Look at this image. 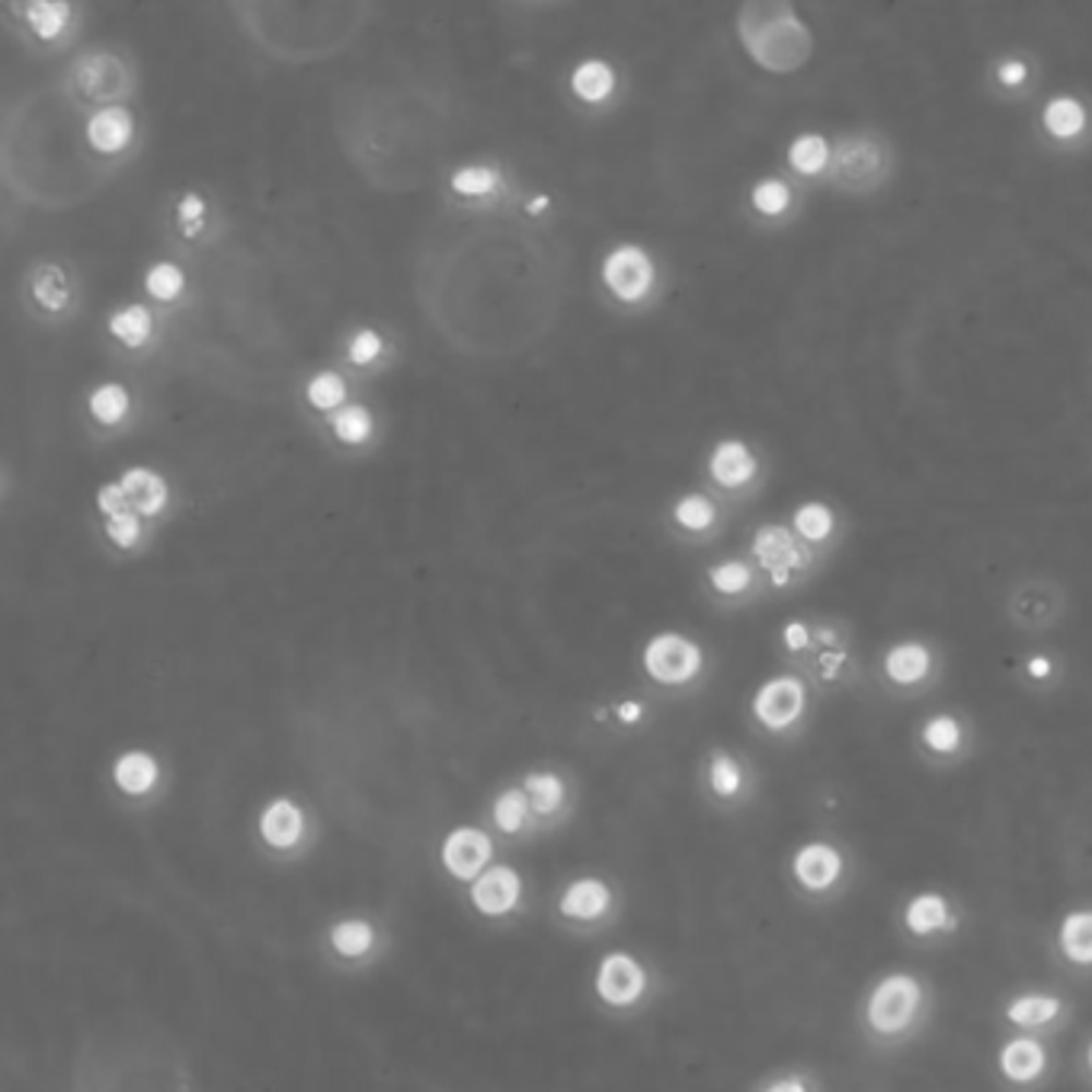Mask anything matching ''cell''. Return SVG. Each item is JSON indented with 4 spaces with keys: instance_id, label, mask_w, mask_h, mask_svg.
Segmentation results:
<instances>
[{
    "instance_id": "obj_1",
    "label": "cell",
    "mask_w": 1092,
    "mask_h": 1092,
    "mask_svg": "<svg viewBox=\"0 0 1092 1092\" xmlns=\"http://www.w3.org/2000/svg\"><path fill=\"white\" fill-rule=\"evenodd\" d=\"M740 39L769 71H795L810 58L808 26L788 3H747L740 10Z\"/></svg>"
},
{
    "instance_id": "obj_2",
    "label": "cell",
    "mask_w": 1092,
    "mask_h": 1092,
    "mask_svg": "<svg viewBox=\"0 0 1092 1092\" xmlns=\"http://www.w3.org/2000/svg\"><path fill=\"white\" fill-rule=\"evenodd\" d=\"M919 999H923V990L913 977H906V974L885 977L868 999V1025L881 1035L885 1032H901L916 1016Z\"/></svg>"
},
{
    "instance_id": "obj_3",
    "label": "cell",
    "mask_w": 1092,
    "mask_h": 1092,
    "mask_svg": "<svg viewBox=\"0 0 1092 1092\" xmlns=\"http://www.w3.org/2000/svg\"><path fill=\"white\" fill-rule=\"evenodd\" d=\"M702 651L682 634H657L644 648V669L657 682H686L699 673Z\"/></svg>"
},
{
    "instance_id": "obj_4",
    "label": "cell",
    "mask_w": 1092,
    "mask_h": 1092,
    "mask_svg": "<svg viewBox=\"0 0 1092 1092\" xmlns=\"http://www.w3.org/2000/svg\"><path fill=\"white\" fill-rule=\"evenodd\" d=\"M603 280L621 301H641L654 285V263L641 247H616L603 263Z\"/></svg>"
},
{
    "instance_id": "obj_5",
    "label": "cell",
    "mask_w": 1092,
    "mask_h": 1092,
    "mask_svg": "<svg viewBox=\"0 0 1092 1092\" xmlns=\"http://www.w3.org/2000/svg\"><path fill=\"white\" fill-rule=\"evenodd\" d=\"M753 555L760 558L762 568L772 573L775 586L788 583L792 570L808 565V551L798 545V538L785 525H762L753 538Z\"/></svg>"
},
{
    "instance_id": "obj_6",
    "label": "cell",
    "mask_w": 1092,
    "mask_h": 1092,
    "mask_svg": "<svg viewBox=\"0 0 1092 1092\" xmlns=\"http://www.w3.org/2000/svg\"><path fill=\"white\" fill-rule=\"evenodd\" d=\"M805 709V686L795 676H779L769 679L753 699V712L769 731H782Z\"/></svg>"
},
{
    "instance_id": "obj_7",
    "label": "cell",
    "mask_w": 1092,
    "mask_h": 1092,
    "mask_svg": "<svg viewBox=\"0 0 1092 1092\" xmlns=\"http://www.w3.org/2000/svg\"><path fill=\"white\" fill-rule=\"evenodd\" d=\"M885 170V151L871 139H850L836 147L833 174L843 187H871L881 180Z\"/></svg>"
},
{
    "instance_id": "obj_8",
    "label": "cell",
    "mask_w": 1092,
    "mask_h": 1092,
    "mask_svg": "<svg viewBox=\"0 0 1092 1092\" xmlns=\"http://www.w3.org/2000/svg\"><path fill=\"white\" fill-rule=\"evenodd\" d=\"M596 990L613 1006H628L644 990V971L628 954H609L596 974Z\"/></svg>"
},
{
    "instance_id": "obj_9",
    "label": "cell",
    "mask_w": 1092,
    "mask_h": 1092,
    "mask_svg": "<svg viewBox=\"0 0 1092 1092\" xmlns=\"http://www.w3.org/2000/svg\"><path fill=\"white\" fill-rule=\"evenodd\" d=\"M487 858H490V840L472 827L455 830L442 846V862L455 878H475Z\"/></svg>"
},
{
    "instance_id": "obj_10",
    "label": "cell",
    "mask_w": 1092,
    "mask_h": 1092,
    "mask_svg": "<svg viewBox=\"0 0 1092 1092\" xmlns=\"http://www.w3.org/2000/svg\"><path fill=\"white\" fill-rule=\"evenodd\" d=\"M472 901L487 916H500V913L513 910V903L520 901V875L507 865L490 868L487 875H480L475 881Z\"/></svg>"
},
{
    "instance_id": "obj_11",
    "label": "cell",
    "mask_w": 1092,
    "mask_h": 1092,
    "mask_svg": "<svg viewBox=\"0 0 1092 1092\" xmlns=\"http://www.w3.org/2000/svg\"><path fill=\"white\" fill-rule=\"evenodd\" d=\"M135 135V119L126 106H106L91 116L87 122V142L99 154H116Z\"/></svg>"
},
{
    "instance_id": "obj_12",
    "label": "cell",
    "mask_w": 1092,
    "mask_h": 1092,
    "mask_svg": "<svg viewBox=\"0 0 1092 1092\" xmlns=\"http://www.w3.org/2000/svg\"><path fill=\"white\" fill-rule=\"evenodd\" d=\"M843 871V858L833 846L827 843H810L802 853L795 855V878L808 888V891H823L830 888Z\"/></svg>"
},
{
    "instance_id": "obj_13",
    "label": "cell",
    "mask_w": 1092,
    "mask_h": 1092,
    "mask_svg": "<svg viewBox=\"0 0 1092 1092\" xmlns=\"http://www.w3.org/2000/svg\"><path fill=\"white\" fill-rule=\"evenodd\" d=\"M119 484H122L132 510L142 513V517L161 513L164 503H167V480L157 475V472H151V468H132V472L122 475Z\"/></svg>"
},
{
    "instance_id": "obj_14",
    "label": "cell",
    "mask_w": 1092,
    "mask_h": 1092,
    "mask_svg": "<svg viewBox=\"0 0 1092 1092\" xmlns=\"http://www.w3.org/2000/svg\"><path fill=\"white\" fill-rule=\"evenodd\" d=\"M753 475H757V462L744 442L727 439L712 452V477L717 484L737 487V484H747Z\"/></svg>"
},
{
    "instance_id": "obj_15",
    "label": "cell",
    "mask_w": 1092,
    "mask_h": 1092,
    "mask_svg": "<svg viewBox=\"0 0 1092 1092\" xmlns=\"http://www.w3.org/2000/svg\"><path fill=\"white\" fill-rule=\"evenodd\" d=\"M260 833L270 846L276 850H288L298 843L301 836V814L292 802H273L270 808L263 810V820H260Z\"/></svg>"
},
{
    "instance_id": "obj_16",
    "label": "cell",
    "mask_w": 1092,
    "mask_h": 1092,
    "mask_svg": "<svg viewBox=\"0 0 1092 1092\" xmlns=\"http://www.w3.org/2000/svg\"><path fill=\"white\" fill-rule=\"evenodd\" d=\"M999 1067H1002V1073L1009 1080L1029 1083V1080H1035L1045 1070V1051H1042L1038 1042H1032V1038L1009 1042V1045L1002 1047V1054H999Z\"/></svg>"
},
{
    "instance_id": "obj_17",
    "label": "cell",
    "mask_w": 1092,
    "mask_h": 1092,
    "mask_svg": "<svg viewBox=\"0 0 1092 1092\" xmlns=\"http://www.w3.org/2000/svg\"><path fill=\"white\" fill-rule=\"evenodd\" d=\"M613 87H616L613 68L606 61H596V58L577 64V71L570 74V91L580 96V99H586V103L606 99V96L613 94Z\"/></svg>"
},
{
    "instance_id": "obj_18",
    "label": "cell",
    "mask_w": 1092,
    "mask_h": 1092,
    "mask_svg": "<svg viewBox=\"0 0 1092 1092\" xmlns=\"http://www.w3.org/2000/svg\"><path fill=\"white\" fill-rule=\"evenodd\" d=\"M606 903H609L606 885L596 881V878H583V881L570 885L565 901H561V910L568 916H573V919H593V916H600L606 910Z\"/></svg>"
},
{
    "instance_id": "obj_19",
    "label": "cell",
    "mask_w": 1092,
    "mask_h": 1092,
    "mask_svg": "<svg viewBox=\"0 0 1092 1092\" xmlns=\"http://www.w3.org/2000/svg\"><path fill=\"white\" fill-rule=\"evenodd\" d=\"M1060 949L1077 964H1092V910L1070 913L1060 926Z\"/></svg>"
},
{
    "instance_id": "obj_20",
    "label": "cell",
    "mask_w": 1092,
    "mask_h": 1092,
    "mask_svg": "<svg viewBox=\"0 0 1092 1092\" xmlns=\"http://www.w3.org/2000/svg\"><path fill=\"white\" fill-rule=\"evenodd\" d=\"M1045 126L1054 139H1073V135L1083 132V126H1087V112H1083V106H1080L1077 99H1070V96H1057V99L1047 103Z\"/></svg>"
},
{
    "instance_id": "obj_21",
    "label": "cell",
    "mask_w": 1092,
    "mask_h": 1092,
    "mask_svg": "<svg viewBox=\"0 0 1092 1092\" xmlns=\"http://www.w3.org/2000/svg\"><path fill=\"white\" fill-rule=\"evenodd\" d=\"M116 782L129 795H144L157 782V762L147 753H126L116 762Z\"/></svg>"
},
{
    "instance_id": "obj_22",
    "label": "cell",
    "mask_w": 1092,
    "mask_h": 1092,
    "mask_svg": "<svg viewBox=\"0 0 1092 1092\" xmlns=\"http://www.w3.org/2000/svg\"><path fill=\"white\" fill-rule=\"evenodd\" d=\"M885 669L894 682H916L929 673V651L923 644H901L888 654Z\"/></svg>"
},
{
    "instance_id": "obj_23",
    "label": "cell",
    "mask_w": 1092,
    "mask_h": 1092,
    "mask_svg": "<svg viewBox=\"0 0 1092 1092\" xmlns=\"http://www.w3.org/2000/svg\"><path fill=\"white\" fill-rule=\"evenodd\" d=\"M151 328H154V321H151L147 308H142V305H129V308H122V311H116L109 318V333L119 343L132 346V349L142 346L144 340L151 336Z\"/></svg>"
},
{
    "instance_id": "obj_24",
    "label": "cell",
    "mask_w": 1092,
    "mask_h": 1092,
    "mask_svg": "<svg viewBox=\"0 0 1092 1092\" xmlns=\"http://www.w3.org/2000/svg\"><path fill=\"white\" fill-rule=\"evenodd\" d=\"M946 923H949V903L942 901L939 894H919L906 906V926L919 936L933 933V929H942Z\"/></svg>"
},
{
    "instance_id": "obj_25",
    "label": "cell",
    "mask_w": 1092,
    "mask_h": 1092,
    "mask_svg": "<svg viewBox=\"0 0 1092 1092\" xmlns=\"http://www.w3.org/2000/svg\"><path fill=\"white\" fill-rule=\"evenodd\" d=\"M126 411H129V391L122 384H116V381L99 384L94 394H91V414H94L103 427L119 424L126 417Z\"/></svg>"
},
{
    "instance_id": "obj_26",
    "label": "cell",
    "mask_w": 1092,
    "mask_h": 1092,
    "mask_svg": "<svg viewBox=\"0 0 1092 1092\" xmlns=\"http://www.w3.org/2000/svg\"><path fill=\"white\" fill-rule=\"evenodd\" d=\"M68 16H71V7H68V3H46V0H43V3H29V7H26V20H29L33 33H36L39 39H55V36H61Z\"/></svg>"
},
{
    "instance_id": "obj_27",
    "label": "cell",
    "mask_w": 1092,
    "mask_h": 1092,
    "mask_svg": "<svg viewBox=\"0 0 1092 1092\" xmlns=\"http://www.w3.org/2000/svg\"><path fill=\"white\" fill-rule=\"evenodd\" d=\"M33 298L48 308V311H61L64 301H68V283H64V273L58 266H43L36 276H33Z\"/></svg>"
},
{
    "instance_id": "obj_28",
    "label": "cell",
    "mask_w": 1092,
    "mask_h": 1092,
    "mask_svg": "<svg viewBox=\"0 0 1092 1092\" xmlns=\"http://www.w3.org/2000/svg\"><path fill=\"white\" fill-rule=\"evenodd\" d=\"M1060 1012V1002L1054 997H1022L1009 1002V1019L1016 1025H1045Z\"/></svg>"
},
{
    "instance_id": "obj_29",
    "label": "cell",
    "mask_w": 1092,
    "mask_h": 1092,
    "mask_svg": "<svg viewBox=\"0 0 1092 1092\" xmlns=\"http://www.w3.org/2000/svg\"><path fill=\"white\" fill-rule=\"evenodd\" d=\"M830 157V147L820 135H802L788 147V161L798 174H817Z\"/></svg>"
},
{
    "instance_id": "obj_30",
    "label": "cell",
    "mask_w": 1092,
    "mask_h": 1092,
    "mask_svg": "<svg viewBox=\"0 0 1092 1092\" xmlns=\"http://www.w3.org/2000/svg\"><path fill=\"white\" fill-rule=\"evenodd\" d=\"M144 285H147V292H151L157 301H174V298L183 292L187 276H183V270H180V266H174V263H157V266H151V270H147Z\"/></svg>"
},
{
    "instance_id": "obj_31",
    "label": "cell",
    "mask_w": 1092,
    "mask_h": 1092,
    "mask_svg": "<svg viewBox=\"0 0 1092 1092\" xmlns=\"http://www.w3.org/2000/svg\"><path fill=\"white\" fill-rule=\"evenodd\" d=\"M673 520L682 525V529H692V532H702L714 523V507L709 497L702 494H689L682 497L676 507H673Z\"/></svg>"
},
{
    "instance_id": "obj_32",
    "label": "cell",
    "mask_w": 1092,
    "mask_h": 1092,
    "mask_svg": "<svg viewBox=\"0 0 1092 1092\" xmlns=\"http://www.w3.org/2000/svg\"><path fill=\"white\" fill-rule=\"evenodd\" d=\"M333 432H336V439L340 442H366L369 439V432H372V417H369V411L366 407H343L336 417H333Z\"/></svg>"
},
{
    "instance_id": "obj_33",
    "label": "cell",
    "mask_w": 1092,
    "mask_h": 1092,
    "mask_svg": "<svg viewBox=\"0 0 1092 1092\" xmlns=\"http://www.w3.org/2000/svg\"><path fill=\"white\" fill-rule=\"evenodd\" d=\"M331 939H333V949L343 951V954H349V958H353V954H363V951H369V946H372V926H369V923H363V919H346V923L333 926Z\"/></svg>"
},
{
    "instance_id": "obj_34",
    "label": "cell",
    "mask_w": 1092,
    "mask_h": 1092,
    "mask_svg": "<svg viewBox=\"0 0 1092 1092\" xmlns=\"http://www.w3.org/2000/svg\"><path fill=\"white\" fill-rule=\"evenodd\" d=\"M795 529L802 538L808 542H820L833 532V513L823 507V503H805L798 513H795Z\"/></svg>"
},
{
    "instance_id": "obj_35",
    "label": "cell",
    "mask_w": 1092,
    "mask_h": 1092,
    "mask_svg": "<svg viewBox=\"0 0 1092 1092\" xmlns=\"http://www.w3.org/2000/svg\"><path fill=\"white\" fill-rule=\"evenodd\" d=\"M525 792L532 795V808L542 810V814H551V810L561 805V795H565L558 775H551V772L529 775V779H525Z\"/></svg>"
},
{
    "instance_id": "obj_36",
    "label": "cell",
    "mask_w": 1092,
    "mask_h": 1092,
    "mask_svg": "<svg viewBox=\"0 0 1092 1092\" xmlns=\"http://www.w3.org/2000/svg\"><path fill=\"white\" fill-rule=\"evenodd\" d=\"M497 187H500V174L490 167H465V170H455L452 177V190L462 195H487Z\"/></svg>"
},
{
    "instance_id": "obj_37",
    "label": "cell",
    "mask_w": 1092,
    "mask_h": 1092,
    "mask_svg": "<svg viewBox=\"0 0 1092 1092\" xmlns=\"http://www.w3.org/2000/svg\"><path fill=\"white\" fill-rule=\"evenodd\" d=\"M343 397H346V384L336 372H318L314 379L308 381V401L318 411H331Z\"/></svg>"
},
{
    "instance_id": "obj_38",
    "label": "cell",
    "mask_w": 1092,
    "mask_h": 1092,
    "mask_svg": "<svg viewBox=\"0 0 1092 1092\" xmlns=\"http://www.w3.org/2000/svg\"><path fill=\"white\" fill-rule=\"evenodd\" d=\"M525 810H529V802H525V792H503L500 798H497V808H494V820L500 823V830H507V833H513V830H520L523 827V820H525Z\"/></svg>"
},
{
    "instance_id": "obj_39",
    "label": "cell",
    "mask_w": 1092,
    "mask_h": 1092,
    "mask_svg": "<svg viewBox=\"0 0 1092 1092\" xmlns=\"http://www.w3.org/2000/svg\"><path fill=\"white\" fill-rule=\"evenodd\" d=\"M923 740L933 747V750H939V753H951L954 747H958V740H961V727H958V721L954 717H933L929 724H926V731H923Z\"/></svg>"
},
{
    "instance_id": "obj_40",
    "label": "cell",
    "mask_w": 1092,
    "mask_h": 1092,
    "mask_svg": "<svg viewBox=\"0 0 1092 1092\" xmlns=\"http://www.w3.org/2000/svg\"><path fill=\"white\" fill-rule=\"evenodd\" d=\"M96 507H99V513L106 517V523L135 513L132 503H129V497H126V490H122V484H103L99 494H96Z\"/></svg>"
},
{
    "instance_id": "obj_41",
    "label": "cell",
    "mask_w": 1092,
    "mask_h": 1092,
    "mask_svg": "<svg viewBox=\"0 0 1092 1092\" xmlns=\"http://www.w3.org/2000/svg\"><path fill=\"white\" fill-rule=\"evenodd\" d=\"M709 577H712L717 593H740V590H747V583H750V568L740 565V561H724V565H717Z\"/></svg>"
},
{
    "instance_id": "obj_42",
    "label": "cell",
    "mask_w": 1092,
    "mask_h": 1092,
    "mask_svg": "<svg viewBox=\"0 0 1092 1092\" xmlns=\"http://www.w3.org/2000/svg\"><path fill=\"white\" fill-rule=\"evenodd\" d=\"M753 205L760 209L762 215H779V212H785V205H788V187L779 183V180H765V183H760V187L753 190Z\"/></svg>"
},
{
    "instance_id": "obj_43",
    "label": "cell",
    "mask_w": 1092,
    "mask_h": 1092,
    "mask_svg": "<svg viewBox=\"0 0 1092 1092\" xmlns=\"http://www.w3.org/2000/svg\"><path fill=\"white\" fill-rule=\"evenodd\" d=\"M712 788L717 795H724V798L737 795V788H740V769H737V762L731 760V757H714Z\"/></svg>"
},
{
    "instance_id": "obj_44",
    "label": "cell",
    "mask_w": 1092,
    "mask_h": 1092,
    "mask_svg": "<svg viewBox=\"0 0 1092 1092\" xmlns=\"http://www.w3.org/2000/svg\"><path fill=\"white\" fill-rule=\"evenodd\" d=\"M381 353V336L376 331H359L349 343V359L359 366H369Z\"/></svg>"
},
{
    "instance_id": "obj_45",
    "label": "cell",
    "mask_w": 1092,
    "mask_h": 1092,
    "mask_svg": "<svg viewBox=\"0 0 1092 1092\" xmlns=\"http://www.w3.org/2000/svg\"><path fill=\"white\" fill-rule=\"evenodd\" d=\"M106 535L119 545V548H132L142 535V523H139V513L132 517H122V520H112L106 523Z\"/></svg>"
},
{
    "instance_id": "obj_46",
    "label": "cell",
    "mask_w": 1092,
    "mask_h": 1092,
    "mask_svg": "<svg viewBox=\"0 0 1092 1092\" xmlns=\"http://www.w3.org/2000/svg\"><path fill=\"white\" fill-rule=\"evenodd\" d=\"M180 218H183V222H190V228H195V225L205 218V202H202L195 192L183 195V202H180Z\"/></svg>"
},
{
    "instance_id": "obj_47",
    "label": "cell",
    "mask_w": 1092,
    "mask_h": 1092,
    "mask_svg": "<svg viewBox=\"0 0 1092 1092\" xmlns=\"http://www.w3.org/2000/svg\"><path fill=\"white\" fill-rule=\"evenodd\" d=\"M999 81L1009 84V87L1022 84V81H1025V64H1022V61H1006V64L999 68Z\"/></svg>"
},
{
    "instance_id": "obj_48",
    "label": "cell",
    "mask_w": 1092,
    "mask_h": 1092,
    "mask_svg": "<svg viewBox=\"0 0 1092 1092\" xmlns=\"http://www.w3.org/2000/svg\"><path fill=\"white\" fill-rule=\"evenodd\" d=\"M785 641H788V648H792V651L805 648V644H808V628H805V625H798V621H792V625L785 628Z\"/></svg>"
},
{
    "instance_id": "obj_49",
    "label": "cell",
    "mask_w": 1092,
    "mask_h": 1092,
    "mask_svg": "<svg viewBox=\"0 0 1092 1092\" xmlns=\"http://www.w3.org/2000/svg\"><path fill=\"white\" fill-rule=\"evenodd\" d=\"M765 1092H808V1090H805V1083H802V1080H795V1077H792V1080L772 1083V1087H769Z\"/></svg>"
},
{
    "instance_id": "obj_50",
    "label": "cell",
    "mask_w": 1092,
    "mask_h": 1092,
    "mask_svg": "<svg viewBox=\"0 0 1092 1092\" xmlns=\"http://www.w3.org/2000/svg\"><path fill=\"white\" fill-rule=\"evenodd\" d=\"M618 717H621V721H638V717H641V705H638V702H625V705L618 709Z\"/></svg>"
},
{
    "instance_id": "obj_51",
    "label": "cell",
    "mask_w": 1092,
    "mask_h": 1092,
    "mask_svg": "<svg viewBox=\"0 0 1092 1092\" xmlns=\"http://www.w3.org/2000/svg\"><path fill=\"white\" fill-rule=\"evenodd\" d=\"M1029 673H1032V676H1047V673H1051V664H1047L1045 657H1035V661L1029 664Z\"/></svg>"
},
{
    "instance_id": "obj_52",
    "label": "cell",
    "mask_w": 1092,
    "mask_h": 1092,
    "mask_svg": "<svg viewBox=\"0 0 1092 1092\" xmlns=\"http://www.w3.org/2000/svg\"><path fill=\"white\" fill-rule=\"evenodd\" d=\"M542 209H545V199H532L529 202V212H542Z\"/></svg>"
},
{
    "instance_id": "obj_53",
    "label": "cell",
    "mask_w": 1092,
    "mask_h": 1092,
    "mask_svg": "<svg viewBox=\"0 0 1092 1092\" xmlns=\"http://www.w3.org/2000/svg\"><path fill=\"white\" fill-rule=\"evenodd\" d=\"M1090 1064H1092V1051H1090Z\"/></svg>"
}]
</instances>
